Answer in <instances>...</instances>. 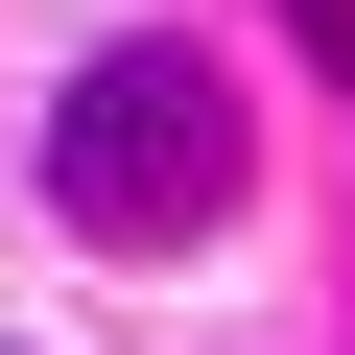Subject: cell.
Wrapping results in <instances>:
<instances>
[{
  "mask_svg": "<svg viewBox=\"0 0 355 355\" xmlns=\"http://www.w3.org/2000/svg\"><path fill=\"white\" fill-rule=\"evenodd\" d=\"M48 214H71L95 261H190V237L237 214V71H214V48H95V71L48 95Z\"/></svg>",
  "mask_w": 355,
  "mask_h": 355,
  "instance_id": "1",
  "label": "cell"
},
{
  "mask_svg": "<svg viewBox=\"0 0 355 355\" xmlns=\"http://www.w3.org/2000/svg\"><path fill=\"white\" fill-rule=\"evenodd\" d=\"M284 24H308V71H331V95H355V0H284Z\"/></svg>",
  "mask_w": 355,
  "mask_h": 355,
  "instance_id": "2",
  "label": "cell"
}]
</instances>
